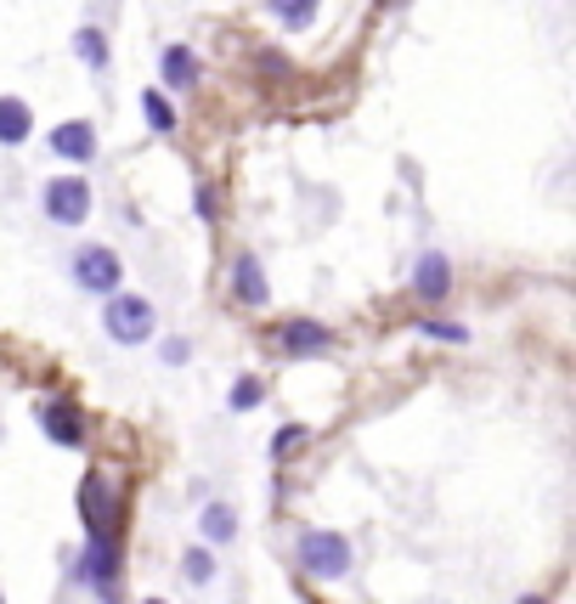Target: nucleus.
Instances as JSON below:
<instances>
[{"label": "nucleus", "mask_w": 576, "mask_h": 604, "mask_svg": "<svg viewBox=\"0 0 576 604\" xmlns=\"http://www.w3.org/2000/svg\"><path fill=\"white\" fill-rule=\"evenodd\" d=\"M351 543L339 531H299V570L305 577H317V582H339V577H351Z\"/></svg>", "instance_id": "f257e3e1"}, {"label": "nucleus", "mask_w": 576, "mask_h": 604, "mask_svg": "<svg viewBox=\"0 0 576 604\" xmlns=\"http://www.w3.org/2000/svg\"><path fill=\"white\" fill-rule=\"evenodd\" d=\"M102 333H108L114 345L153 340V299H142V294H108V306H102Z\"/></svg>", "instance_id": "f03ea898"}, {"label": "nucleus", "mask_w": 576, "mask_h": 604, "mask_svg": "<svg viewBox=\"0 0 576 604\" xmlns=\"http://www.w3.org/2000/svg\"><path fill=\"white\" fill-rule=\"evenodd\" d=\"M68 272H74V283H80L85 294H119V283H125L119 254H114V249H102V244H80Z\"/></svg>", "instance_id": "7ed1b4c3"}, {"label": "nucleus", "mask_w": 576, "mask_h": 604, "mask_svg": "<svg viewBox=\"0 0 576 604\" xmlns=\"http://www.w3.org/2000/svg\"><path fill=\"white\" fill-rule=\"evenodd\" d=\"M80 520L91 536H119V497H114V481L108 475H91L80 481Z\"/></svg>", "instance_id": "20e7f679"}, {"label": "nucleus", "mask_w": 576, "mask_h": 604, "mask_svg": "<svg viewBox=\"0 0 576 604\" xmlns=\"http://www.w3.org/2000/svg\"><path fill=\"white\" fill-rule=\"evenodd\" d=\"M46 215H51L57 226H85V221H91V187H85V176H57V181H46Z\"/></svg>", "instance_id": "39448f33"}, {"label": "nucleus", "mask_w": 576, "mask_h": 604, "mask_svg": "<svg viewBox=\"0 0 576 604\" xmlns=\"http://www.w3.org/2000/svg\"><path fill=\"white\" fill-rule=\"evenodd\" d=\"M40 424H46V435H51L57 447H74V452L85 447V413L74 407V401H46Z\"/></svg>", "instance_id": "423d86ee"}, {"label": "nucleus", "mask_w": 576, "mask_h": 604, "mask_svg": "<svg viewBox=\"0 0 576 604\" xmlns=\"http://www.w3.org/2000/svg\"><path fill=\"white\" fill-rule=\"evenodd\" d=\"M232 294H237V306H266V299H271L266 265H260L255 254H237V260H232Z\"/></svg>", "instance_id": "0eeeda50"}, {"label": "nucleus", "mask_w": 576, "mask_h": 604, "mask_svg": "<svg viewBox=\"0 0 576 604\" xmlns=\"http://www.w3.org/2000/svg\"><path fill=\"white\" fill-rule=\"evenodd\" d=\"M51 147H57L62 158H74V164H91V158H96V125H91V119H62V125L51 130Z\"/></svg>", "instance_id": "6e6552de"}, {"label": "nucleus", "mask_w": 576, "mask_h": 604, "mask_svg": "<svg viewBox=\"0 0 576 604\" xmlns=\"http://www.w3.org/2000/svg\"><path fill=\"white\" fill-rule=\"evenodd\" d=\"M447 288H452L447 254H424V260L413 265V294H419V299H447Z\"/></svg>", "instance_id": "1a4fd4ad"}, {"label": "nucleus", "mask_w": 576, "mask_h": 604, "mask_svg": "<svg viewBox=\"0 0 576 604\" xmlns=\"http://www.w3.org/2000/svg\"><path fill=\"white\" fill-rule=\"evenodd\" d=\"M328 345H333V333L322 322H289L283 328V351L289 356H322Z\"/></svg>", "instance_id": "9d476101"}, {"label": "nucleus", "mask_w": 576, "mask_h": 604, "mask_svg": "<svg viewBox=\"0 0 576 604\" xmlns=\"http://www.w3.org/2000/svg\"><path fill=\"white\" fill-rule=\"evenodd\" d=\"M28 130H34V114H28L23 96H0V147L28 142Z\"/></svg>", "instance_id": "9b49d317"}, {"label": "nucleus", "mask_w": 576, "mask_h": 604, "mask_svg": "<svg viewBox=\"0 0 576 604\" xmlns=\"http://www.w3.org/2000/svg\"><path fill=\"white\" fill-rule=\"evenodd\" d=\"M158 74H164L169 91H192V85H198V57H192L187 46H169V51L158 57Z\"/></svg>", "instance_id": "f8f14e48"}, {"label": "nucleus", "mask_w": 576, "mask_h": 604, "mask_svg": "<svg viewBox=\"0 0 576 604\" xmlns=\"http://www.w3.org/2000/svg\"><path fill=\"white\" fill-rule=\"evenodd\" d=\"M203 536H210V543L215 548H226L232 543V536H237V514H232V502H210V509H203Z\"/></svg>", "instance_id": "ddd939ff"}, {"label": "nucleus", "mask_w": 576, "mask_h": 604, "mask_svg": "<svg viewBox=\"0 0 576 604\" xmlns=\"http://www.w3.org/2000/svg\"><path fill=\"white\" fill-rule=\"evenodd\" d=\"M142 114H148V125L158 137H176V108H169L164 91H142Z\"/></svg>", "instance_id": "4468645a"}, {"label": "nucleus", "mask_w": 576, "mask_h": 604, "mask_svg": "<svg viewBox=\"0 0 576 604\" xmlns=\"http://www.w3.org/2000/svg\"><path fill=\"white\" fill-rule=\"evenodd\" d=\"M266 12L278 17L283 28H305V23L317 17V0H266Z\"/></svg>", "instance_id": "2eb2a0df"}, {"label": "nucleus", "mask_w": 576, "mask_h": 604, "mask_svg": "<svg viewBox=\"0 0 576 604\" xmlns=\"http://www.w3.org/2000/svg\"><path fill=\"white\" fill-rule=\"evenodd\" d=\"M74 51L85 57V69H108V40H102V28H80V35H74Z\"/></svg>", "instance_id": "dca6fc26"}, {"label": "nucleus", "mask_w": 576, "mask_h": 604, "mask_svg": "<svg viewBox=\"0 0 576 604\" xmlns=\"http://www.w3.org/2000/svg\"><path fill=\"white\" fill-rule=\"evenodd\" d=\"M181 577H187L192 588L215 582V554H210V548H187V559H181Z\"/></svg>", "instance_id": "f3484780"}, {"label": "nucleus", "mask_w": 576, "mask_h": 604, "mask_svg": "<svg viewBox=\"0 0 576 604\" xmlns=\"http://www.w3.org/2000/svg\"><path fill=\"white\" fill-rule=\"evenodd\" d=\"M260 401H266V384L255 374H244L232 384V413H249V407H260Z\"/></svg>", "instance_id": "a211bd4d"}, {"label": "nucleus", "mask_w": 576, "mask_h": 604, "mask_svg": "<svg viewBox=\"0 0 576 604\" xmlns=\"http://www.w3.org/2000/svg\"><path fill=\"white\" fill-rule=\"evenodd\" d=\"M305 441H311V429H305V424H289V429H278V441H271V458L289 463V452H299Z\"/></svg>", "instance_id": "6ab92c4d"}, {"label": "nucleus", "mask_w": 576, "mask_h": 604, "mask_svg": "<svg viewBox=\"0 0 576 604\" xmlns=\"http://www.w3.org/2000/svg\"><path fill=\"white\" fill-rule=\"evenodd\" d=\"M187 356H192V345H187V340H164V367H181Z\"/></svg>", "instance_id": "aec40b11"}, {"label": "nucleus", "mask_w": 576, "mask_h": 604, "mask_svg": "<svg viewBox=\"0 0 576 604\" xmlns=\"http://www.w3.org/2000/svg\"><path fill=\"white\" fill-rule=\"evenodd\" d=\"M419 328H424V333H440V340H452V345H463V340H469V333H463V328H452V322H419Z\"/></svg>", "instance_id": "412c9836"}, {"label": "nucleus", "mask_w": 576, "mask_h": 604, "mask_svg": "<svg viewBox=\"0 0 576 604\" xmlns=\"http://www.w3.org/2000/svg\"><path fill=\"white\" fill-rule=\"evenodd\" d=\"M198 215L215 221V192H210V187H198Z\"/></svg>", "instance_id": "4be33fe9"}, {"label": "nucleus", "mask_w": 576, "mask_h": 604, "mask_svg": "<svg viewBox=\"0 0 576 604\" xmlns=\"http://www.w3.org/2000/svg\"><path fill=\"white\" fill-rule=\"evenodd\" d=\"M520 604H549V599H520Z\"/></svg>", "instance_id": "5701e85b"}, {"label": "nucleus", "mask_w": 576, "mask_h": 604, "mask_svg": "<svg viewBox=\"0 0 576 604\" xmlns=\"http://www.w3.org/2000/svg\"><path fill=\"white\" fill-rule=\"evenodd\" d=\"M148 604H158V599H148Z\"/></svg>", "instance_id": "b1692460"}, {"label": "nucleus", "mask_w": 576, "mask_h": 604, "mask_svg": "<svg viewBox=\"0 0 576 604\" xmlns=\"http://www.w3.org/2000/svg\"><path fill=\"white\" fill-rule=\"evenodd\" d=\"M0 604H7V599H0Z\"/></svg>", "instance_id": "393cba45"}]
</instances>
